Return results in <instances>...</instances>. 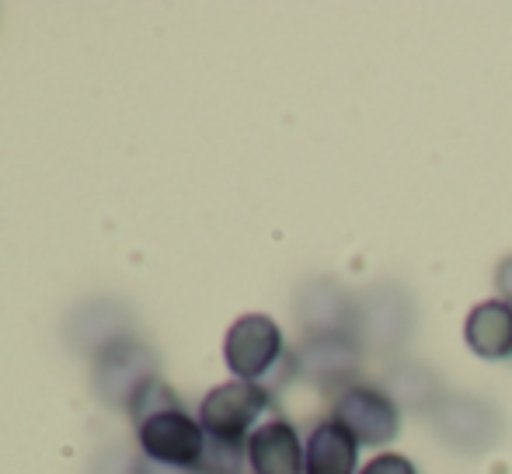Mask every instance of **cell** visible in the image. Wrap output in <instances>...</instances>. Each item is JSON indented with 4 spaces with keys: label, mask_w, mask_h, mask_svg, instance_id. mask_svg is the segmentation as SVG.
Instances as JSON below:
<instances>
[{
    "label": "cell",
    "mask_w": 512,
    "mask_h": 474,
    "mask_svg": "<svg viewBox=\"0 0 512 474\" xmlns=\"http://www.w3.org/2000/svg\"><path fill=\"white\" fill-rule=\"evenodd\" d=\"M206 440L209 433L203 429V422H199V415H192L182 401L147 415L143 422H136L140 457H147L154 464H168V468H182L196 474L199 461H203Z\"/></svg>",
    "instance_id": "1"
},
{
    "label": "cell",
    "mask_w": 512,
    "mask_h": 474,
    "mask_svg": "<svg viewBox=\"0 0 512 474\" xmlns=\"http://www.w3.org/2000/svg\"><path fill=\"white\" fill-rule=\"evenodd\" d=\"M286 353L290 349H286L283 328L269 314H241L223 335V363L230 377L248 384H265Z\"/></svg>",
    "instance_id": "2"
},
{
    "label": "cell",
    "mask_w": 512,
    "mask_h": 474,
    "mask_svg": "<svg viewBox=\"0 0 512 474\" xmlns=\"http://www.w3.org/2000/svg\"><path fill=\"white\" fill-rule=\"evenodd\" d=\"M276 408V394L265 391L262 384H248V380H227L216 384L213 391L199 401V422L209 436L220 440L248 443V436L265 422V415Z\"/></svg>",
    "instance_id": "3"
},
{
    "label": "cell",
    "mask_w": 512,
    "mask_h": 474,
    "mask_svg": "<svg viewBox=\"0 0 512 474\" xmlns=\"http://www.w3.org/2000/svg\"><path fill=\"white\" fill-rule=\"evenodd\" d=\"M331 419L342 422L363 447H387L401 429V401L370 380H352L331 398Z\"/></svg>",
    "instance_id": "4"
},
{
    "label": "cell",
    "mask_w": 512,
    "mask_h": 474,
    "mask_svg": "<svg viewBox=\"0 0 512 474\" xmlns=\"http://www.w3.org/2000/svg\"><path fill=\"white\" fill-rule=\"evenodd\" d=\"M359 346L356 328H324V332H307L297 349L300 377L317 380L321 387L342 391L345 384L356 380L359 370Z\"/></svg>",
    "instance_id": "5"
},
{
    "label": "cell",
    "mask_w": 512,
    "mask_h": 474,
    "mask_svg": "<svg viewBox=\"0 0 512 474\" xmlns=\"http://www.w3.org/2000/svg\"><path fill=\"white\" fill-rule=\"evenodd\" d=\"M154 377V356L129 335L105 342L95 359V387L105 401L126 408L133 394Z\"/></svg>",
    "instance_id": "6"
},
{
    "label": "cell",
    "mask_w": 512,
    "mask_h": 474,
    "mask_svg": "<svg viewBox=\"0 0 512 474\" xmlns=\"http://www.w3.org/2000/svg\"><path fill=\"white\" fill-rule=\"evenodd\" d=\"M251 474H304V436L290 419L272 415L244 443Z\"/></svg>",
    "instance_id": "7"
},
{
    "label": "cell",
    "mask_w": 512,
    "mask_h": 474,
    "mask_svg": "<svg viewBox=\"0 0 512 474\" xmlns=\"http://www.w3.org/2000/svg\"><path fill=\"white\" fill-rule=\"evenodd\" d=\"M363 443L328 415L304 436V474H359Z\"/></svg>",
    "instance_id": "8"
},
{
    "label": "cell",
    "mask_w": 512,
    "mask_h": 474,
    "mask_svg": "<svg viewBox=\"0 0 512 474\" xmlns=\"http://www.w3.org/2000/svg\"><path fill=\"white\" fill-rule=\"evenodd\" d=\"M464 342L481 359H512V307L499 297L474 304L464 321Z\"/></svg>",
    "instance_id": "9"
},
{
    "label": "cell",
    "mask_w": 512,
    "mask_h": 474,
    "mask_svg": "<svg viewBox=\"0 0 512 474\" xmlns=\"http://www.w3.org/2000/svg\"><path fill=\"white\" fill-rule=\"evenodd\" d=\"M432 419H436L439 433L457 447H485L499 433V419L488 405L471 398H453L446 405H432Z\"/></svg>",
    "instance_id": "10"
},
{
    "label": "cell",
    "mask_w": 512,
    "mask_h": 474,
    "mask_svg": "<svg viewBox=\"0 0 512 474\" xmlns=\"http://www.w3.org/2000/svg\"><path fill=\"white\" fill-rule=\"evenodd\" d=\"M244 468H248V450H244V443L209 436L196 474H244Z\"/></svg>",
    "instance_id": "11"
},
{
    "label": "cell",
    "mask_w": 512,
    "mask_h": 474,
    "mask_svg": "<svg viewBox=\"0 0 512 474\" xmlns=\"http://www.w3.org/2000/svg\"><path fill=\"white\" fill-rule=\"evenodd\" d=\"M178 394L171 391V384L168 380H161L154 373V377L147 380V384L140 387V391L133 394V401L126 405V412H129V419H133V426L136 422H143L147 415H154V412H161V408H171V405H178Z\"/></svg>",
    "instance_id": "12"
},
{
    "label": "cell",
    "mask_w": 512,
    "mask_h": 474,
    "mask_svg": "<svg viewBox=\"0 0 512 474\" xmlns=\"http://www.w3.org/2000/svg\"><path fill=\"white\" fill-rule=\"evenodd\" d=\"M359 474H418V468L405 454H377L370 464L359 468Z\"/></svg>",
    "instance_id": "13"
},
{
    "label": "cell",
    "mask_w": 512,
    "mask_h": 474,
    "mask_svg": "<svg viewBox=\"0 0 512 474\" xmlns=\"http://www.w3.org/2000/svg\"><path fill=\"white\" fill-rule=\"evenodd\" d=\"M495 290H499V300H506L512 307V255L502 258L499 269H495Z\"/></svg>",
    "instance_id": "14"
},
{
    "label": "cell",
    "mask_w": 512,
    "mask_h": 474,
    "mask_svg": "<svg viewBox=\"0 0 512 474\" xmlns=\"http://www.w3.org/2000/svg\"><path fill=\"white\" fill-rule=\"evenodd\" d=\"M133 474H192V471L168 468V464H154V461H147V457H140V461H136V468H133Z\"/></svg>",
    "instance_id": "15"
}]
</instances>
